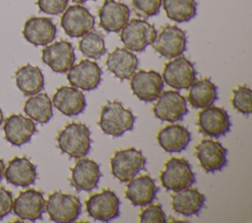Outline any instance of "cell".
Listing matches in <instances>:
<instances>
[{
    "instance_id": "obj_9",
    "label": "cell",
    "mask_w": 252,
    "mask_h": 223,
    "mask_svg": "<svg viewBox=\"0 0 252 223\" xmlns=\"http://www.w3.org/2000/svg\"><path fill=\"white\" fill-rule=\"evenodd\" d=\"M153 112L160 121L178 122L188 113L187 100L177 90H165L157 98Z\"/></svg>"
},
{
    "instance_id": "obj_21",
    "label": "cell",
    "mask_w": 252,
    "mask_h": 223,
    "mask_svg": "<svg viewBox=\"0 0 252 223\" xmlns=\"http://www.w3.org/2000/svg\"><path fill=\"white\" fill-rule=\"evenodd\" d=\"M101 177L98 163L90 158H79L71 169L70 183L76 191L91 192L96 188Z\"/></svg>"
},
{
    "instance_id": "obj_16",
    "label": "cell",
    "mask_w": 252,
    "mask_h": 223,
    "mask_svg": "<svg viewBox=\"0 0 252 223\" xmlns=\"http://www.w3.org/2000/svg\"><path fill=\"white\" fill-rule=\"evenodd\" d=\"M102 71L97 63L88 59L81 60L67 71V80L72 86L90 91L98 86Z\"/></svg>"
},
{
    "instance_id": "obj_33",
    "label": "cell",
    "mask_w": 252,
    "mask_h": 223,
    "mask_svg": "<svg viewBox=\"0 0 252 223\" xmlns=\"http://www.w3.org/2000/svg\"><path fill=\"white\" fill-rule=\"evenodd\" d=\"M232 107L243 115H250L252 112V91L247 85H238L232 89Z\"/></svg>"
},
{
    "instance_id": "obj_34",
    "label": "cell",
    "mask_w": 252,
    "mask_h": 223,
    "mask_svg": "<svg viewBox=\"0 0 252 223\" xmlns=\"http://www.w3.org/2000/svg\"><path fill=\"white\" fill-rule=\"evenodd\" d=\"M162 0H132L135 13L144 18L157 16L159 13Z\"/></svg>"
},
{
    "instance_id": "obj_12",
    "label": "cell",
    "mask_w": 252,
    "mask_h": 223,
    "mask_svg": "<svg viewBox=\"0 0 252 223\" xmlns=\"http://www.w3.org/2000/svg\"><path fill=\"white\" fill-rule=\"evenodd\" d=\"M197 125L201 134L211 138H220L229 132L231 123L224 108L210 105L199 112Z\"/></svg>"
},
{
    "instance_id": "obj_36",
    "label": "cell",
    "mask_w": 252,
    "mask_h": 223,
    "mask_svg": "<svg viewBox=\"0 0 252 223\" xmlns=\"http://www.w3.org/2000/svg\"><path fill=\"white\" fill-rule=\"evenodd\" d=\"M69 0H37L36 5L40 12L47 15H60L62 14L67 6Z\"/></svg>"
},
{
    "instance_id": "obj_4",
    "label": "cell",
    "mask_w": 252,
    "mask_h": 223,
    "mask_svg": "<svg viewBox=\"0 0 252 223\" xmlns=\"http://www.w3.org/2000/svg\"><path fill=\"white\" fill-rule=\"evenodd\" d=\"M159 180L162 187L175 193L192 187L196 182V176L185 158L171 157L160 172Z\"/></svg>"
},
{
    "instance_id": "obj_28",
    "label": "cell",
    "mask_w": 252,
    "mask_h": 223,
    "mask_svg": "<svg viewBox=\"0 0 252 223\" xmlns=\"http://www.w3.org/2000/svg\"><path fill=\"white\" fill-rule=\"evenodd\" d=\"M17 87L26 96L40 92L44 87V76L37 66L26 64L15 72Z\"/></svg>"
},
{
    "instance_id": "obj_31",
    "label": "cell",
    "mask_w": 252,
    "mask_h": 223,
    "mask_svg": "<svg viewBox=\"0 0 252 223\" xmlns=\"http://www.w3.org/2000/svg\"><path fill=\"white\" fill-rule=\"evenodd\" d=\"M161 5L167 18L176 23H186L197 15L195 0H162Z\"/></svg>"
},
{
    "instance_id": "obj_26",
    "label": "cell",
    "mask_w": 252,
    "mask_h": 223,
    "mask_svg": "<svg viewBox=\"0 0 252 223\" xmlns=\"http://www.w3.org/2000/svg\"><path fill=\"white\" fill-rule=\"evenodd\" d=\"M159 146L166 152L175 153L184 150L191 140L189 130L179 124H170L163 127L157 136Z\"/></svg>"
},
{
    "instance_id": "obj_7",
    "label": "cell",
    "mask_w": 252,
    "mask_h": 223,
    "mask_svg": "<svg viewBox=\"0 0 252 223\" xmlns=\"http://www.w3.org/2000/svg\"><path fill=\"white\" fill-rule=\"evenodd\" d=\"M120 200L109 189L91 195L86 200V210L90 217L101 222H109L119 216Z\"/></svg>"
},
{
    "instance_id": "obj_3",
    "label": "cell",
    "mask_w": 252,
    "mask_h": 223,
    "mask_svg": "<svg viewBox=\"0 0 252 223\" xmlns=\"http://www.w3.org/2000/svg\"><path fill=\"white\" fill-rule=\"evenodd\" d=\"M146 163L147 159L141 150L135 147L119 149L110 159L111 173L117 180L126 183L144 170Z\"/></svg>"
},
{
    "instance_id": "obj_8",
    "label": "cell",
    "mask_w": 252,
    "mask_h": 223,
    "mask_svg": "<svg viewBox=\"0 0 252 223\" xmlns=\"http://www.w3.org/2000/svg\"><path fill=\"white\" fill-rule=\"evenodd\" d=\"M152 45L159 55L172 59L185 52L187 36L185 31L177 26L167 25L157 34Z\"/></svg>"
},
{
    "instance_id": "obj_20",
    "label": "cell",
    "mask_w": 252,
    "mask_h": 223,
    "mask_svg": "<svg viewBox=\"0 0 252 223\" xmlns=\"http://www.w3.org/2000/svg\"><path fill=\"white\" fill-rule=\"evenodd\" d=\"M52 105L63 115L73 117L84 112L87 107L85 94L75 86L62 85L52 96Z\"/></svg>"
},
{
    "instance_id": "obj_39",
    "label": "cell",
    "mask_w": 252,
    "mask_h": 223,
    "mask_svg": "<svg viewBox=\"0 0 252 223\" xmlns=\"http://www.w3.org/2000/svg\"><path fill=\"white\" fill-rule=\"evenodd\" d=\"M3 121H4V116H3V112H2V109L0 108V126L3 124Z\"/></svg>"
},
{
    "instance_id": "obj_18",
    "label": "cell",
    "mask_w": 252,
    "mask_h": 223,
    "mask_svg": "<svg viewBox=\"0 0 252 223\" xmlns=\"http://www.w3.org/2000/svg\"><path fill=\"white\" fill-rule=\"evenodd\" d=\"M56 34V25L50 18L32 16L25 22L23 35L27 41L34 46H45L51 43Z\"/></svg>"
},
{
    "instance_id": "obj_40",
    "label": "cell",
    "mask_w": 252,
    "mask_h": 223,
    "mask_svg": "<svg viewBox=\"0 0 252 223\" xmlns=\"http://www.w3.org/2000/svg\"><path fill=\"white\" fill-rule=\"evenodd\" d=\"M73 1L74 3H77V4H83V3H86L87 1H90V0H71Z\"/></svg>"
},
{
    "instance_id": "obj_5",
    "label": "cell",
    "mask_w": 252,
    "mask_h": 223,
    "mask_svg": "<svg viewBox=\"0 0 252 223\" xmlns=\"http://www.w3.org/2000/svg\"><path fill=\"white\" fill-rule=\"evenodd\" d=\"M45 211L53 222L71 223L79 218L82 203L76 195L54 192L45 201Z\"/></svg>"
},
{
    "instance_id": "obj_25",
    "label": "cell",
    "mask_w": 252,
    "mask_h": 223,
    "mask_svg": "<svg viewBox=\"0 0 252 223\" xmlns=\"http://www.w3.org/2000/svg\"><path fill=\"white\" fill-rule=\"evenodd\" d=\"M106 67L119 80H128L136 72L139 59L127 48L116 47L107 55L105 61Z\"/></svg>"
},
{
    "instance_id": "obj_11",
    "label": "cell",
    "mask_w": 252,
    "mask_h": 223,
    "mask_svg": "<svg viewBox=\"0 0 252 223\" xmlns=\"http://www.w3.org/2000/svg\"><path fill=\"white\" fill-rule=\"evenodd\" d=\"M94 16L84 6L71 5L63 12L60 25L70 37H82L94 28Z\"/></svg>"
},
{
    "instance_id": "obj_15",
    "label": "cell",
    "mask_w": 252,
    "mask_h": 223,
    "mask_svg": "<svg viewBox=\"0 0 252 223\" xmlns=\"http://www.w3.org/2000/svg\"><path fill=\"white\" fill-rule=\"evenodd\" d=\"M41 60L53 72L67 73L76 61L74 46L67 40L47 44L41 51Z\"/></svg>"
},
{
    "instance_id": "obj_14",
    "label": "cell",
    "mask_w": 252,
    "mask_h": 223,
    "mask_svg": "<svg viewBox=\"0 0 252 223\" xmlns=\"http://www.w3.org/2000/svg\"><path fill=\"white\" fill-rule=\"evenodd\" d=\"M195 155L201 167L208 173L220 171L227 164V149L217 140L201 139L195 146Z\"/></svg>"
},
{
    "instance_id": "obj_38",
    "label": "cell",
    "mask_w": 252,
    "mask_h": 223,
    "mask_svg": "<svg viewBox=\"0 0 252 223\" xmlns=\"http://www.w3.org/2000/svg\"><path fill=\"white\" fill-rule=\"evenodd\" d=\"M5 168H6V166H5V163H4V161L0 158V181L2 180V178H3V176H4V171H5Z\"/></svg>"
},
{
    "instance_id": "obj_2",
    "label": "cell",
    "mask_w": 252,
    "mask_h": 223,
    "mask_svg": "<svg viewBox=\"0 0 252 223\" xmlns=\"http://www.w3.org/2000/svg\"><path fill=\"white\" fill-rule=\"evenodd\" d=\"M91 132L83 123L67 124L57 135L59 149L72 158L85 157L91 149Z\"/></svg>"
},
{
    "instance_id": "obj_30",
    "label": "cell",
    "mask_w": 252,
    "mask_h": 223,
    "mask_svg": "<svg viewBox=\"0 0 252 223\" xmlns=\"http://www.w3.org/2000/svg\"><path fill=\"white\" fill-rule=\"evenodd\" d=\"M24 112L32 121L39 124H46L53 116L52 101L46 93L38 92L26 100Z\"/></svg>"
},
{
    "instance_id": "obj_6",
    "label": "cell",
    "mask_w": 252,
    "mask_h": 223,
    "mask_svg": "<svg viewBox=\"0 0 252 223\" xmlns=\"http://www.w3.org/2000/svg\"><path fill=\"white\" fill-rule=\"evenodd\" d=\"M156 28L143 19H132L120 30V39L125 48L142 52L151 45L157 36Z\"/></svg>"
},
{
    "instance_id": "obj_19",
    "label": "cell",
    "mask_w": 252,
    "mask_h": 223,
    "mask_svg": "<svg viewBox=\"0 0 252 223\" xmlns=\"http://www.w3.org/2000/svg\"><path fill=\"white\" fill-rule=\"evenodd\" d=\"M129 7L115 0H104L98 9L99 27L106 32H119L128 23Z\"/></svg>"
},
{
    "instance_id": "obj_35",
    "label": "cell",
    "mask_w": 252,
    "mask_h": 223,
    "mask_svg": "<svg viewBox=\"0 0 252 223\" xmlns=\"http://www.w3.org/2000/svg\"><path fill=\"white\" fill-rule=\"evenodd\" d=\"M139 218L142 223H164L167 221L161 206L152 203L148 204V206L141 211Z\"/></svg>"
},
{
    "instance_id": "obj_10",
    "label": "cell",
    "mask_w": 252,
    "mask_h": 223,
    "mask_svg": "<svg viewBox=\"0 0 252 223\" xmlns=\"http://www.w3.org/2000/svg\"><path fill=\"white\" fill-rule=\"evenodd\" d=\"M161 78L174 89H186L196 80V70L191 61L180 55L164 65Z\"/></svg>"
},
{
    "instance_id": "obj_17",
    "label": "cell",
    "mask_w": 252,
    "mask_h": 223,
    "mask_svg": "<svg viewBox=\"0 0 252 223\" xmlns=\"http://www.w3.org/2000/svg\"><path fill=\"white\" fill-rule=\"evenodd\" d=\"M13 212L22 220L35 221L42 218L45 211V199L41 192L28 189L21 192L13 200Z\"/></svg>"
},
{
    "instance_id": "obj_27",
    "label": "cell",
    "mask_w": 252,
    "mask_h": 223,
    "mask_svg": "<svg viewBox=\"0 0 252 223\" xmlns=\"http://www.w3.org/2000/svg\"><path fill=\"white\" fill-rule=\"evenodd\" d=\"M170 198L172 209L185 217L199 214L206 201L205 195L191 187L175 192Z\"/></svg>"
},
{
    "instance_id": "obj_29",
    "label": "cell",
    "mask_w": 252,
    "mask_h": 223,
    "mask_svg": "<svg viewBox=\"0 0 252 223\" xmlns=\"http://www.w3.org/2000/svg\"><path fill=\"white\" fill-rule=\"evenodd\" d=\"M189 87L187 98L193 108L203 109L213 105L218 99L217 85L210 79L194 81Z\"/></svg>"
},
{
    "instance_id": "obj_24",
    "label": "cell",
    "mask_w": 252,
    "mask_h": 223,
    "mask_svg": "<svg viewBox=\"0 0 252 223\" xmlns=\"http://www.w3.org/2000/svg\"><path fill=\"white\" fill-rule=\"evenodd\" d=\"M158 191L155 180L149 175H142L128 182L125 196L133 205L146 206L154 201Z\"/></svg>"
},
{
    "instance_id": "obj_37",
    "label": "cell",
    "mask_w": 252,
    "mask_h": 223,
    "mask_svg": "<svg viewBox=\"0 0 252 223\" xmlns=\"http://www.w3.org/2000/svg\"><path fill=\"white\" fill-rule=\"evenodd\" d=\"M13 200L12 193L4 188H0V219L12 211Z\"/></svg>"
},
{
    "instance_id": "obj_22",
    "label": "cell",
    "mask_w": 252,
    "mask_h": 223,
    "mask_svg": "<svg viewBox=\"0 0 252 223\" xmlns=\"http://www.w3.org/2000/svg\"><path fill=\"white\" fill-rule=\"evenodd\" d=\"M5 139L12 145L21 146L29 142L36 132L34 122L21 114L10 115L3 126Z\"/></svg>"
},
{
    "instance_id": "obj_13",
    "label": "cell",
    "mask_w": 252,
    "mask_h": 223,
    "mask_svg": "<svg viewBox=\"0 0 252 223\" xmlns=\"http://www.w3.org/2000/svg\"><path fill=\"white\" fill-rule=\"evenodd\" d=\"M163 81L155 70H140L130 78V87L137 98L144 102L157 100L163 89Z\"/></svg>"
},
{
    "instance_id": "obj_23",
    "label": "cell",
    "mask_w": 252,
    "mask_h": 223,
    "mask_svg": "<svg viewBox=\"0 0 252 223\" xmlns=\"http://www.w3.org/2000/svg\"><path fill=\"white\" fill-rule=\"evenodd\" d=\"M4 177L7 183L15 187L27 188L35 182L37 177L36 166L25 156H15L8 162Z\"/></svg>"
},
{
    "instance_id": "obj_32",
    "label": "cell",
    "mask_w": 252,
    "mask_h": 223,
    "mask_svg": "<svg viewBox=\"0 0 252 223\" xmlns=\"http://www.w3.org/2000/svg\"><path fill=\"white\" fill-rule=\"evenodd\" d=\"M79 50L87 58L97 60L106 53L103 35L100 31L92 29L82 36L79 41Z\"/></svg>"
},
{
    "instance_id": "obj_1",
    "label": "cell",
    "mask_w": 252,
    "mask_h": 223,
    "mask_svg": "<svg viewBox=\"0 0 252 223\" xmlns=\"http://www.w3.org/2000/svg\"><path fill=\"white\" fill-rule=\"evenodd\" d=\"M135 120L131 110L123 107L121 102L111 100L102 106L98 126L105 135L118 138L125 132L133 130Z\"/></svg>"
}]
</instances>
